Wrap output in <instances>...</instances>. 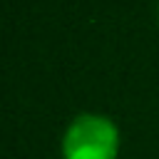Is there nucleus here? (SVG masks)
Returning a JSON list of instances; mask_svg holds the SVG:
<instances>
[{
    "label": "nucleus",
    "mask_w": 159,
    "mask_h": 159,
    "mask_svg": "<svg viewBox=\"0 0 159 159\" xmlns=\"http://www.w3.org/2000/svg\"><path fill=\"white\" fill-rule=\"evenodd\" d=\"M119 129L104 114L84 112L62 134V159H117Z\"/></svg>",
    "instance_id": "f257e3e1"
}]
</instances>
